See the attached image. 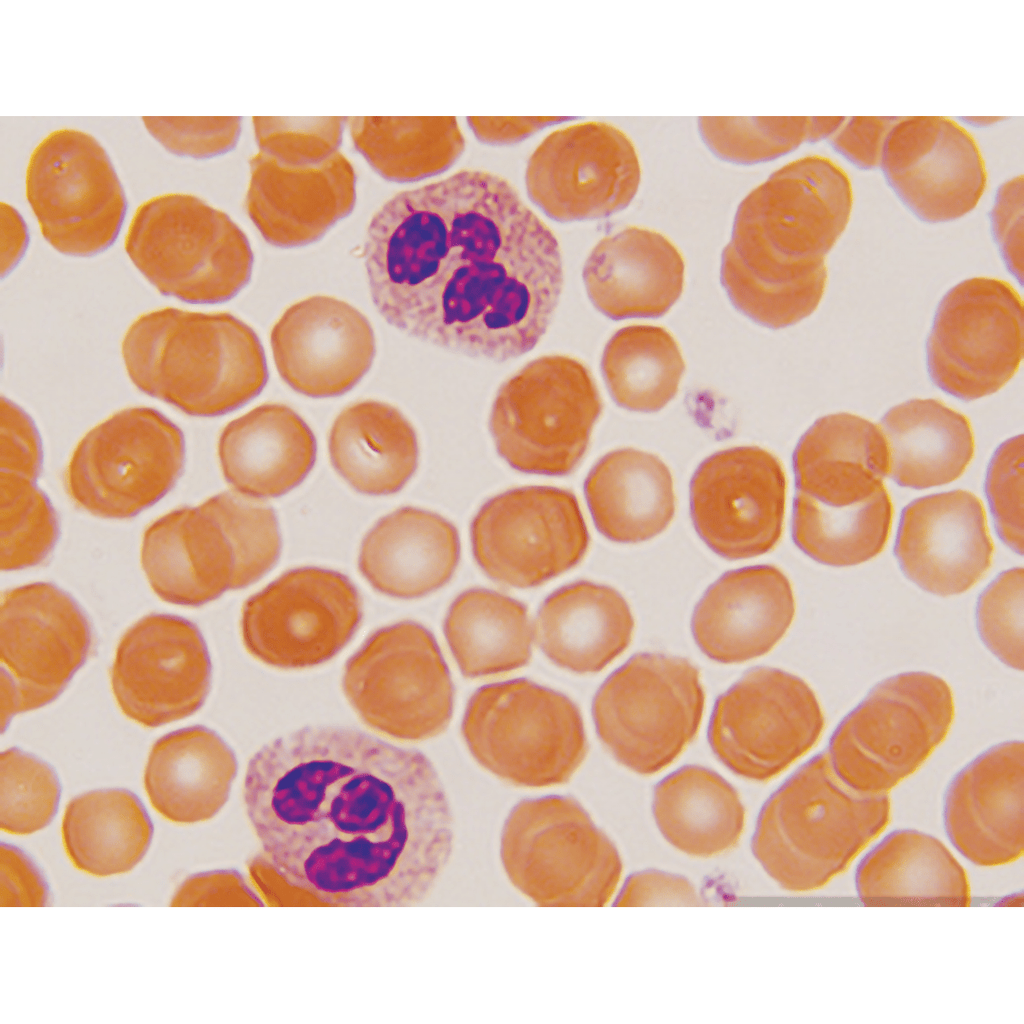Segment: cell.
Returning a JSON list of instances; mask_svg holds the SVG:
<instances>
[{
  "label": "cell",
  "instance_id": "19",
  "mask_svg": "<svg viewBox=\"0 0 1024 1024\" xmlns=\"http://www.w3.org/2000/svg\"><path fill=\"white\" fill-rule=\"evenodd\" d=\"M471 543L477 564L492 580L531 588L576 566L589 533L573 493L528 486L489 499L471 523Z\"/></svg>",
  "mask_w": 1024,
  "mask_h": 1024
},
{
  "label": "cell",
  "instance_id": "21",
  "mask_svg": "<svg viewBox=\"0 0 1024 1024\" xmlns=\"http://www.w3.org/2000/svg\"><path fill=\"white\" fill-rule=\"evenodd\" d=\"M787 480L782 462L758 446L718 451L695 471L690 486L694 527L719 556L747 559L778 544Z\"/></svg>",
  "mask_w": 1024,
  "mask_h": 1024
},
{
  "label": "cell",
  "instance_id": "42",
  "mask_svg": "<svg viewBox=\"0 0 1024 1024\" xmlns=\"http://www.w3.org/2000/svg\"><path fill=\"white\" fill-rule=\"evenodd\" d=\"M443 631L467 678L510 672L531 659L534 628L526 606L492 590L461 593L448 609Z\"/></svg>",
  "mask_w": 1024,
  "mask_h": 1024
},
{
  "label": "cell",
  "instance_id": "53",
  "mask_svg": "<svg viewBox=\"0 0 1024 1024\" xmlns=\"http://www.w3.org/2000/svg\"><path fill=\"white\" fill-rule=\"evenodd\" d=\"M1023 436L1006 440L989 466L986 491L1002 540L1023 552Z\"/></svg>",
  "mask_w": 1024,
  "mask_h": 1024
},
{
  "label": "cell",
  "instance_id": "4",
  "mask_svg": "<svg viewBox=\"0 0 1024 1024\" xmlns=\"http://www.w3.org/2000/svg\"><path fill=\"white\" fill-rule=\"evenodd\" d=\"M121 353L140 391L192 416L231 412L268 380L257 334L227 312L166 307L145 313L127 329Z\"/></svg>",
  "mask_w": 1024,
  "mask_h": 1024
},
{
  "label": "cell",
  "instance_id": "32",
  "mask_svg": "<svg viewBox=\"0 0 1024 1024\" xmlns=\"http://www.w3.org/2000/svg\"><path fill=\"white\" fill-rule=\"evenodd\" d=\"M459 559L460 539L452 523L433 512L403 507L367 533L358 564L378 592L414 599L444 586Z\"/></svg>",
  "mask_w": 1024,
  "mask_h": 1024
},
{
  "label": "cell",
  "instance_id": "11",
  "mask_svg": "<svg viewBox=\"0 0 1024 1024\" xmlns=\"http://www.w3.org/2000/svg\"><path fill=\"white\" fill-rule=\"evenodd\" d=\"M705 693L687 659L640 653L615 670L592 704L598 737L623 766L651 775L669 766L700 727Z\"/></svg>",
  "mask_w": 1024,
  "mask_h": 1024
},
{
  "label": "cell",
  "instance_id": "9",
  "mask_svg": "<svg viewBox=\"0 0 1024 1024\" xmlns=\"http://www.w3.org/2000/svg\"><path fill=\"white\" fill-rule=\"evenodd\" d=\"M950 686L927 672L877 684L838 725L827 750L839 777L866 794H886L943 742L954 718Z\"/></svg>",
  "mask_w": 1024,
  "mask_h": 1024
},
{
  "label": "cell",
  "instance_id": "17",
  "mask_svg": "<svg viewBox=\"0 0 1024 1024\" xmlns=\"http://www.w3.org/2000/svg\"><path fill=\"white\" fill-rule=\"evenodd\" d=\"M362 602L343 574L290 570L246 600L240 620L247 652L278 669H304L334 658L356 634Z\"/></svg>",
  "mask_w": 1024,
  "mask_h": 1024
},
{
  "label": "cell",
  "instance_id": "60",
  "mask_svg": "<svg viewBox=\"0 0 1024 1024\" xmlns=\"http://www.w3.org/2000/svg\"><path fill=\"white\" fill-rule=\"evenodd\" d=\"M567 119L560 116H472L467 118V122L479 141L491 145H507L522 141L545 127Z\"/></svg>",
  "mask_w": 1024,
  "mask_h": 1024
},
{
  "label": "cell",
  "instance_id": "41",
  "mask_svg": "<svg viewBox=\"0 0 1024 1024\" xmlns=\"http://www.w3.org/2000/svg\"><path fill=\"white\" fill-rule=\"evenodd\" d=\"M65 852L78 870L108 877L132 870L145 856L153 835L139 798L126 789L94 790L66 806L62 819Z\"/></svg>",
  "mask_w": 1024,
  "mask_h": 1024
},
{
  "label": "cell",
  "instance_id": "58",
  "mask_svg": "<svg viewBox=\"0 0 1024 1024\" xmlns=\"http://www.w3.org/2000/svg\"><path fill=\"white\" fill-rule=\"evenodd\" d=\"M48 887L39 870L17 847H0V905L2 907L44 906Z\"/></svg>",
  "mask_w": 1024,
  "mask_h": 1024
},
{
  "label": "cell",
  "instance_id": "29",
  "mask_svg": "<svg viewBox=\"0 0 1024 1024\" xmlns=\"http://www.w3.org/2000/svg\"><path fill=\"white\" fill-rule=\"evenodd\" d=\"M141 565L154 593L171 604L197 607L234 590L233 545L206 501L151 523L143 535Z\"/></svg>",
  "mask_w": 1024,
  "mask_h": 1024
},
{
  "label": "cell",
  "instance_id": "35",
  "mask_svg": "<svg viewBox=\"0 0 1024 1024\" xmlns=\"http://www.w3.org/2000/svg\"><path fill=\"white\" fill-rule=\"evenodd\" d=\"M634 618L614 588L579 581L553 592L539 608L535 640L555 665L574 673H596L629 646Z\"/></svg>",
  "mask_w": 1024,
  "mask_h": 1024
},
{
  "label": "cell",
  "instance_id": "2",
  "mask_svg": "<svg viewBox=\"0 0 1024 1024\" xmlns=\"http://www.w3.org/2000/svg\"><path fill=\"white\" fill-rule=\"evenodd\" d=\"M364 258L386 322L498 362L537 345L563 287L554 233L506 179L480 169L393 195L370 220Z\"/></svg>",
  "mask_w": 1024,
  "mask_h": 1024
},
{
  "label": "cell",
  "instance_id": "5",
  "mask_svg": "<svg viewBox=\"0 0 1024 1024\" xmlns=\"http://www.w3.org/2000/svg\"><path fill=\"white\" fill-rule=\"evenodd\" d=\"M887 794H866L836 773L827 751L800 767L764 804L752 850L790 892L819 889L844 872L890 820Z\"/></svg>",
  "mask_w": 1024,
  "mask_h": 1024
},
{
  "label": "cell",
  "instance_id": "44",
  "mask_svg": "<svg viewBox=\"0 0 1024 1024\" xmlns=\"http://www.w3.org/2000/svg\"><path fill=\"white\" fill-rule=\"evenodd\" d=\"M601 370L617 405L630 411L656 412L676 396L685 363L667 329L637 324L617 330L608 340Z\"/></svg>",
  "mask_w": 1024,
  "mask_h": 1024
},
{
  "label": "cell",
  "instance_id": "24",
  "mask_svg": "<svg viewBox=\"0 0 1024 1024\" xmlns=\"http://www.w3.org/2000/svg\"><path fill=\"white\" fill-rule=\"evenodd\" d=\"M270 342L280 377L313 398L348 392L370 369L376 351L368 319L347 302L324 295L288 307Z\"/></svg>",
  "mask_w": 1024,
  "mask_h": 1024
},
{
  "label": "cell",
  "instance_id": "28",
  "mask_svg": "<svg viewBox=\"0 0 1024 1024\" xmlns=\"http://www.w3.org/2000/svg\"><path fill=\"white\" fill-rule=\"evenodd\" d=\"M794 615L787 576L776 566L756 565L729 571L713 583L695 607L691 629L707 657L741 663L768 653Z\"/></svg>",
  "mask_w": 1024,
  "mask_h": 1024
},
{
  "label": "cell",
  "instance_id": "18",
  "mask_svg": "<svg viewBox=\"0 0 1024 1024\" xmlns=\"http://www.w3.org/2000/svg\"><path fill=\"white\" fill-rule=\"evenodd\" d=\"M90 624L78 604L51 583L2 594L0 692L2 730L15 715L56 699L85 663Z\"/></svg>",
  "mask_w": 1024,
  "mask_h": 1024
},
{
  "label": "cell",
  "instance_id": "40",
  "mask_svg": "<svg viewBox=\"0 0 1024 1024\" xmlns=\"http://www.w3.org/2000/svg\"><path fill=\"white\" fill-rule=\"evenodd\" d=\"M652 811L665 840L697 858L731 850L745 826V808L735 788L696 765L681 767L656 785Z\"/></svg>",
  "mask_w": 1024,
  "mask_h": 1024
},
{
  "label": "cell",
  "instance_id": "43",
  "mask_svg": "<svg viewBox=\"0 0 1024 1024\" xmlns=\"http://www.w3.org/2000/svg\"><path fill=\"white\" fill-rule=\"evenodd\" d=\"M355 149L382 178L411 183L450 168L465 148V138L452 116L347 117Z\"/></svg>",
  "mask_w": 1024,
  "mask_h": 1024
},
{
  "label": "cell",
  "instance_id": "30",
  "mask_svg": "<svg viewBox=\"0 0 1024 1024\" xmlns=\"http://www.w3.org/2000/svg\"><path fill=\"white\" fill-rule=\"evenodd\" d=\"M684 275L678 248L661 233L640 227L601 239L583 268L591 302L613 320L666 314L681 296Z\"/></svg>",
  "mask_w": 1024,
  "mask_h": 1024
},
{
  "label": "cell",
  "instance_id": "62",
  "mask_svg": "<svg viewBox=\"0 0 1024 1024\" xmlns=\"http://www.w3.org/2000/svg\"><path fill=\"white\" fill-rule=\"evenodd\" d=\"M846 117H810L809 141L831 137L844 123Z\"/></svg>",
  "mask_w": 1024,
  "mask_h": 1024
},
{
  "label": "cell",
  "instance_id": "37",
  "mask_svg": "<svg viewBox=\"0 0 1024 1024\" xmlns=\"http://www.w3.org/2000/svg\"><path fill=\"white\" fill-rule=\"evenodd\" d=\"M584 492L598 531L617 543L649 540L675 514L669 468L656 455L633 448L604 455L589 472Z\"/></svg>",
  "mask_w": 1024,
  "mask_h": 1024
},
{
  "label": "cell",
  "instance_id": "14",
  "mask_svg": "<svg viewBox=\"0 0 1024 1024\" xmlns=\"http://www.w3.org/2000/svg\"><path fill=\"white\" fill-rule=\"evenodd\" d=\"M25 194L46 241L60 253L91 256L116 239L126 197L113 164L90 134L49 133L33 150Z\"/></svg>",
  "mask_w": 1024,
  "mask_h": 1024
},
{
  "label": "cell",
  "instance_id": "27",
  "mask_svg": "<svg viewBox=\"0 0 1024 1024\" xmlns=\"http://www.w3.org/2000/svg\"><path fill=\"white\" fill-rule=\"evenodd\" d=\"M246 211L266 242L297 247L320 239L356 203V174L340 151L307 166L258 152L249 163Z\"/></svg>",
  "mask_w": 1024,
  "mask_h": 1024
},
{
  "label": "cell",
  "instance_id": "50",
  "mask_svg": "<svg viewBox=\"0 0 1024 1024\" xmlns=\"http://www.w3.org/2000/svg\"><path fill=\"white\" fill-rule=\"evenodd\" d=\"M346 123L342 116L252 118L259 152L290 166L318 164L339 152Z\"/></svg>",
  "mask_w": 1024,
  "mask_h": 1024
},
{
  "label": "cell",
  "instance_id": "51",
  "mask_svg": "<svg viewBox=\"0 0 1024 1024\" xmlns=\"http://www.w3.org/2000/svg\"><path fill=\"white\" fill-rule=\"evenodd\" d=\"M1024 571L1013 568L999 575L977 605L979 634L1003 663L1023 670Z\"/></svg>",
  "mask_w": 1024,
  "mask_h": 1024
},
{
  "label": "cell",
  "instance_id": "25",
  "mask_svg": "<svg viewBox=\"0 0 1024 1024\" xmlns=\"http://www.w3.org/2000/svg\"><path fill=\"white\" fill-rule=\"evenodd\" d=\"M895 554L905 575L930 593H963L988 571L993 556L984 507L967 490L916 499L903 511Z\"/></svg>",
  "mask_w": 1024,
  "mask_h": 1024
},
{
  "label": "cell",
  "instance_id": "38",
  "mask_svg": "<svg viewBox=\"0 0 1024 1024\" xmlns=\"http://www.w3.org/2000/svg\"><path fill=\"white\" fill-rule=\"evenodd\" d=\"M331 462L355 490L368 495L399 491L418 463L414 428L390 404L365 400L346 407L329 434Z\"/></svg>",
  "mask_w": 1024,
  "mask_h": 1024
},
{
  "label": "cell",
  "instance_id": "7",
  "mask_svg": "<svg viewBox=\"0 0 1024 1024\" xmlns=\"http://www.w3.org/2000/svg\"><path fill=\"white\" fill-rule=\"evenodd\" d=\"M461 733L483 768L518 787L564 784L588 752L577 705L527 679L476 690L467 703Z\"/></svg>",
  "mask_w": 1024,
  "mask_h": 1024
},
{
  "label": "cell",
  "instance_id": "47",
  "mask_svg": "<svg viewBox=\"0 0 1024 1024\" xmlns=\"http://www.w3.org/2000/svg\"><path fill=\"white\" fill-rule=\"evenodd\" d=\"M60 784L53 769L18 748L0 756V828L14 835L40 831L53 819Z\"/></svg>",
  "mask_w": 1024,
  "mask_h": 1024
},
{
  "label": "cell",
  "instance_id": "8",
  "mask_svg": "<svg viewBox=\"0 0 1024 1024\" xmlns=\"http://www.w3.org/2000/svg\"><path fill=\"white\" fill-rule=\"evenodd\" d=\"M124 247L162 294L211 304L234 297L250 280L253 253L223 211L187 193H165L135 211Z\"/></svg>",
  "mask_w": 1024,
  "mask_h": 1024
},
{
  "label": "cell",
  "instance_id": "20",
  "mask_svg": "<svg viewBox=\"0 0 1024 1024\" xmlns=\"http://www.w3.org/2000/svg\"><path fill=\"white\" fill-rule=\"evenodd\" d=\"M641 165L630 138L616 126L587 121L548 134L525 173L529 198L559 222L607 217L635 197Z\"/></svg>",
  "mask_w": 1024,
  "mask_h": 1024
},
{
  "label": "cell",
  "instance_id": "31",
  "mask_svg": "<svg viewBox=\"0 0 1024 1024\" xmlns=\"http://www.w3.org/2000/svg\"><path fill=\"white\" fill-rule=\"evenodd\" d=\"M223 475L249 498L281 496L312 469L316 440L292 408L266 403L229 422L218 440Z\"/></svg>",
  "mask_w": 1024,
  "mask_h": 1024
},
{
  "label": "cell",
  "instance_id": "6",
  "mask_svg": "<svg viewBox=\"0 0 1024 1024\" xmlns=\"http://www.w3.org/2000/svg\"><path fill=\"white\" fill-rule=\"evenodd\" d=\"M499 854L512 886L542 907H602L622 878L615 844L566 796L516 804L504 822Z\"/></svg>",
  "mask_w": 1024,
  "mask_h": 1024
},
{
  "label": "cell",
  "instance_id": "26",
  "mask_svg": "<svg viewBox=\"0 0 1024 1024\" xmlns=\"http://www.w3.org/2000/svg\"><path fill=\"white\" fill-rule=\"evenodd\" d=\"M944 824L955 848L979 866H999L1024 852V746H994L967 765L945 797Z\"/></svg>",
  "mask_w": 1024,
  "mask_h": 1024
},
{
  "label": "cell",
  "instance_id": "56",
  "mask_svg": "<svg viewBox=\"0 0 1024 1024\" xmlns=\"http://www.w3.org/2000/svg\"><path fill=\"white\" fill-rule=\"evenodd\" d=\"M614 903L620 907L699 906L702 899L684 877L649 870L631 875Z\"/></svg>",
  "mask_w": 1024,
  "mask_h": 1024
},
{
  "label": "cell",
  "instance_id": "33",
  "mask_svg": "<svg viewBox=\"0 0 1024 1024\" xmlns=\"http://www.w3.org/2000/svg\"><path fill=\"white\" fill-rule=\"evenodd\" d=\"M797 490L826 505L868 500L884 488L889 472L885 437L871 421L851 413L818 419L795 449Z\"/></svg>",
  "mask_w": 1024,
  "mask_h": 1024
},
{
  "label": "cell",
  "instance_id": "61",
  "mask_svg": "<svg viewBox=\"0 0 1024 1024\" xmlns=\"http://www.w3.org/2000/svg\"><path fill=\"white\" fill-rule=\"evenodd\" d=\"M1 213V274L10 272L25 252L28 233L25 222L17 210L5 202Z\"/></svg>",
  "mask_w": 1024,
  "mask_h": 1024
},
{
  "label": "cell",
  "instance_id": "1",
  "mask_svg": "<svg viewBox=\"0 0 1024 1024\" xmlns=\"http://www.w3.org/2000/svg\"><path fill=\"white\" fill-rule=\"evenodd\" d=\"M243 798L260 855L313 906L419 905L452 854L430 761L360 731L306 727L263 746Z\"/></svg>",
  "mask_w": 1024,
  "mask_h": 1024
},
{
  "label": "cell",
  "instance_id": "16",
  "mask_svg": "<svg viewBox=\"0 0 1024 1024\" xmlns=\"http://www.w3.org/2000/svg\"><path fill=\"white\" fill-rule=\"evenodd\" d=\"M1023 302L1008 282L966 279L941 300L927 340L935 385L964 401L1000 390L1023 358Z\"/></svg>",
  "mask_w": 1024,
  "mask_h": 1024
},
{
  "label": "cell",
  "instance_id": "34",
  "mask_svg": "<svg viewBox=\"0 0 1024 1024\" xmlns=\"http://www.w3.org/2000/svg\"><path fill=\"white\" fill-rule=\"evenodd\" d=\"M237 773L234 752L207 727L173 731L152 746L144 788L152 807L177 824L214 817L226 803Z\"/></svg>",
  "mask_w": 1024,
  "mask_h": 1024
},
{
  "label": "cell",
  "instance_id": "13",
  "mask_svg": "<svg viewBox=\"0 0 1024 1024\" xmlns=\"http://www.w3.org/2000/svg\"><path fill=\"white\" fill-rule=\"evenodd\" d=\"M184 459L178 426L153 408H126L80 440L65 470V487L86 512L126 519L152 506L174 486Z\"/></svg>",
  "mask_w": 1024,
  "mask_h": 1024
},
{
  "label": "cell",
  "instance_id": "22",
  "mask_svg": "<svg viewBox=\"0 0 1024 1024\" xmlns=\"http://www.w3.org/2000/svg\"><path fill=\"white\" fill-rule=\"evenodd\" d=\"M205 640L189 620L150 614L120 639L111 667L114 698L122 713L147 728L194 714L211 683Z\"/></svg>",
  "mask_w": 1024,
  "mask_h": 1024
},
{
  "label": "cell",
  "instance_id": "59",
  "mask_svg": "<svg viewBox=\"0 0 1024 1024\" xmlns=\"http://www.w3.org/2000/svg\"><path fill=\"white\" fill-rule=\"evenodd\" d=\"M1023 178H1013L1003 184L992 211L996 238L1010 269L1022 277V215Z\"/></svg>",
  "mask_w": 1024,
  "mask_h": 1024
},
{
  "label": "cell",
  "instance_id": "12",
  "mask_svg": "<svg viewBox=\"0 0 1024 1024\" xmlns=\"http://www.w3.org/2000/svg\"><path fill=\"white\" fill-rule=\"evenodd\" d=\"M342 689L366 726L393 739L435 737L452 718L448 667L433 634L414 621L369 635L345 663Z\"/></svg>",
  "mask_w": 1024,
  "mask_h": 1024
},
{
  "label": "cell",
  "instance_id": "46",
  "mask_svg": "<svg viewBox=\"0 0 1024 1024\" xmlns=\"http://www.w3.org/2000/svg\"><path fill=\"white\" fill-rule=\"evenodd\" d=\"M59 534L55 510L35 481L0 473V567L36 566L52 551Z\"/></svg>",
  "mask_w": 1024,
  "mask_h": 1024
},
{
  "label": "cell",
  "instance_id": "52",
  "mask_svg": "<svg viewBox=\"0 0 1024 1024\" xmlns=\"http://www.w3.org/2000/svg\"><path fill=\"white\" fill-rule=\"evenodd\" d=\"M142 121L165 149L198 159L229 152L242 130V119L237 116H144Z\"/></svg>",
  "mask_w": 1024,
  "mask_h": 1024
},
{
  "label": "cell",
  "instance_id": "45",
  "mask_svg": "<svg viewBox=\"0 0 1024 1024\" xmlns=\"http://www.w3.org/2000/svg\"><path fill=\"white\" fill-rule=\"evenodd\" d=\"M893 505L882 488L861 503L835 507L797 490L792 521L796 545L817 562L858 565L877 556L888 540Z\"/></svg>",
  "mask_w": 1024,
  "mask_h": 1024
},
{
  "label": "cell",
  "instance_id": "49",
  "mask_svg": "<svg viewBox=\"0 0 1024 1024\" xmlns=\"http://www.w3.org/2000/svg\"><path fill=\"white\" fill-rule=\"evenodd\" d=\"M236 492H222L206 500L233 545L236 559L234 589L259 580L276 563L281 538L272 508Z\"/></svg>",
  "mask_w": 1024,
  "mask_h": 1024
},
{
  "label": "cell",
  "instance_id": "39",
  "mask_svg": "<svg viewBox=\"0 0 1024 1024\" xmlns=\"http://www.w3.org/2000/svg\"><path fill=\"white\" fill-rule=\"evenodd\" d=\"M889 452L888 475L899 485L924 489L950 483L974 455L968 418L936 399L892 407L879 425Z\"/></svg>",
  "mask_w": 1024,
  "mask_h": 1024
},
{
  "label": "cell",
  "instance_id": "57",
  "mask_svg": "<svg viewBox=\"0 0 1024 1024\" xmlns=\"http://www.w3.org/2000/svg\"><path fill=\"white\" fill-rule=\"evenodd\" d=\"M896 117L857 116L845 119L830 137L837 151L863 169L881 165L884 147Z\"/></svg>",
  "mask_w": 1024,
  "mask_h": 1024
},
{
  "label": "cell",
  "instance_id": "23",
  "mask_svg": "<svg viewBox=\"0 0 1024 1024\" xmlns=\"http://www.w3.org/2000/svg\"><path fill=\"white\" fill-rule=\"evenodd\" d=\"M880 166L905 205L931 223L955 220L972 211L987 183L973 136L941 116L898 118Z\"/></svg>",
  "mask_w": 1024,
  "mask_h": 1024
},
{
  "label": "cell",
  "instance_id": "36",
  "mask_svg": "<svg viewBox=\"0 0 1024 1024\" xmlns=\"http://www.w3.org/2000/svg\"><path fill=\"white\" fill-rule=\"evenodd\" d=\"M855 886L870 906H967L971 898L966 871L949 849L910 829L890 833L862 859Z\"/></svg>",
  "mask_w": 1024,
  "mask_h": 1024
},
{
  "label": "cell",
  "instance_id": "54",
  "mask_svg": "<svg viewBox=\"0 0 1024 1024\" xmlns=\"http://www.w3.org/2000/svg\"><path fill=\"white\" fill-rule=\"evenodd\" d=\"M1 472L14 473L33 481L42 464L38 430L31 417L11 400L1 397Z\"/></svg>",
  "mask_w": 1024,
  "mask_h": 1024
},
{
  "label": "cell",
  "instance_id": "10",
  "mask_svg": "<svg viewBox=\"0 0 1024 1024\" xmlns=\"http://www.w3.org/2000/svg\"><path fill=\"white\" fill-rule=\"evenodd\" d=\"M603 408L588 367L567 355L534 359L508 378L489 426L499 455L515 470L570 473L583 458Z\"/></svg>",
  "mask_w": 1024,
  "mask_h": 1024
},
{
  "label": "cell",
  "instance_id": "48",
  "mask_svg": "<svg viewBox=\"0 0 1024 1024\" xmlns=\"http://www.w3.org/2000/svg\"><path fill=\"white\" fill-rule=\"evenodd\" d=\"M810 117H701L698 129L719 158L753 164L782 156L809 141Z\"/></svg>",
  "mask_w": 1024,
  "mask_h": 1024
},
{
  "label": "cell",
  "instance_id": "55",
  "mask_svg": "<svg viewBox=\"0 0 1024 1024\" xmlns=\"http://www.w3.org/2000/svg\"><path fill=\"white\" fill-rule=\"evenodd\" d=\"M171 906H245L262 905V901L233 871L220 870L190 876L174 894Z\"/></svg>",
  "mask_w": 1024,
  "mask_h": 1024
},
{
  "label": "cell",
  "instance_id": "15",
  "mask_svg": "<svg viewBox=\"0 0 1024 1024\" xmlns=\"http://www.w3.org/2000/svg\"><path fill=\"white\" fill-rule=\"evenodd\" d=\"M824 724L820 703L803 679L759 667L717 699L708 740L728 769L745 779L764 782L810 751Z\"/></svg>",
  "mask_w": 1024,
  "mask_h": 1024
},
{
  "label": "cell",
  "instance_id": "3",
  "mask_svg": "<svg viewBox=\"0 0 1024 1024\" xmlns=\"http://www.w3.org/2000/svg\"><path fill=\"white\" fill-rule=\"evenodd\" d=\"M853 206L848 174L828 157L789 162L740 203L721 269L755 304L781 308L827 279L825 255Z\"/></svg>",
  "mask_w": 1024,
  "mask_h": 1024
}]
</instances>
